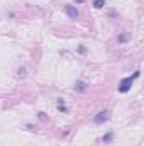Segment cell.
Returning a JSON list of instances; mask_svg holds the SVG:
<instances>
[{"label": "cell", "instance_id": "6", "mask_svg": "<svg viewBox=\"0 0 144 146\" xmlns=\"http://www.w3.org/2000/svg\"><path fill=\"white\" fill-rule=\"evenodd\" d=\"M110 139H112V133H107V134H105V136L102 138V141H104V143H108Z\"/></svg>", "mask_w": 144, "mask_h": 146}, {"label": "cell", "instance_id": "1", "mask_svg": "<svg viewBox=\"0 0 144 146\" xmlns=\"http://www.w3.org/2000/svg\"><path fill=\"white\" fill-rule=\"evenodd\" d=\"M137 76H139V72H136L132 76H126V78H122L120 83H119V92H120V94H127V92L131 90V87H132V82H134Z\"/></svg>", "mask_w": 144, "mask_h": 146}, {"label": "cell", "instance_id": "2", "mask_svg": "<svg viewBox=\"0 0 144 146\" xmlns=\"http://www.w3.org/2000/svg\"><path fill=\"white\" fill-rule=\"evenodd\" d=\"M108 119V112L107 110H102V112H98L95 117H93V122L95 124H102V122H105Z\"/></svg>", "mask_w": 144, "mask_h": 146}, {"label": "cell", "instance_id": "7", "mask_svg": "<svg viewBox=\"0 0 144 146\" xmlns=\"http://www.w3.org/2000/svg\"><path fill=\"white\" fill-rule=\"evenodd\" d=\"M58 109H59V110H66V106H65V102H61V100H59V102H58Z\"/></svg>", "mask_w": 144, "mask_h": 146}, {"label": "cell", "instance_id": "8", "mask_svg": "<svg viewBox=\"0 0 144 146\" xmlns=\"http://www.w3.org/2000/svg\"><path fill=\"white\" fill-rule=\"evenodd\" d=\"M75 2H76V3H81V2H83V0H75Z\"/></svg>", "mask_w": 144, "mask_h": 146}, {"label": "cell", "instance_id": "5", "mask_svg": "<svg viewBox=\"0 0 144 146\" xmlns=\"http://www.w3.org/2000/svg\"><path fill=\"white\" fill-rule=\"evenodd\" d=\"M76 90H80V92H85L87 90V85L83 83V82H80V83H76V87H75Z\"/></svg>", "mask_w": 144, "mask_h": 146}, {"label": "cell", "instance_id": "4", "mask_svg": "<svg viewBox=\"0 0 144 146\" xmlns=\"http://www.w3.org/2000/svg\"><path fill=\"white\" fill-rule=\"evenodd\" d=\"M104 3H105V0H93V7L95 9H102Z\"/></svg>", "mask_w": 144, "mask_h": 146}, {"label": "cell", "instance_id": "3", "mask_svg": "<svg viewBox=\"0 0 144 146\" xmlns=\"http://www.w3.org/2000/svg\"><path fill=\"white\" fill-rule=\"evenodd\" d=\"M65 10H66V14H68L71 19H76V17H78V10H76V7H73V5H66Z\"/></svg>", "mask_w": 144, "mask_h": 146}]
</instances>
